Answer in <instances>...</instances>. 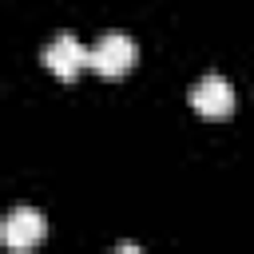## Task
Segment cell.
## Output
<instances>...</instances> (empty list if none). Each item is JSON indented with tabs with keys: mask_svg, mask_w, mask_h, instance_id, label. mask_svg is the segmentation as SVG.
<instances>
[{
	"mask_svg": "<svg viewBox=\"0 0 254 254\" xmlns=\"http://www.w3.org/2000/svg\"><path fill=\"white\" fill-rule=\"evenodd\" d=\"M44 234H48V222H44V214L32 210V206H16V210L4 218V226H0V238H4L8 250H32V246L44 242Z\"/></svg>",
	"mask_w": 254,
	"mask_h": 254,
	"instance_id": "cell-3",
	"label": "cell"
},
{
	"mask_svg": "<svg viewBox=\"0 0 254 254\" xmlns=\"http://www.w3.org/2000/svg\"><path fill=\"white\" fill-rule=\"evenodd\" d=\"M44 67L56 75V79H75L83 67H91V52L75 40V36H56L48 48H44Z\"/></svg>",
	"mask_w": 254,
	"mask_h": 254,
	"instance_id": "cell-2",
	"label": "cell"
},
{
	"mask_svg": "<svg viewBox=\"0 0 254 254\" xmlns=\"http://www.w3.org/2000/svg\"><path fill=\"white\" fill-rule=\"evenodd\" d=\"M190 107L206 119H226L234 111V87L222 75H202L190 91Z\"/></svg>",
	"mask_w": 254,
	"mask_h": 254,
	"instance_id": "cell-4",
	"label": "cell"
},
{
	"mask_svg": "<svg viewBox=\"0 0 254 254\" xmlns=\"http://www.w3.org/2000/svg\"><path fill=\"white\" fill-rule=\"evenodd\" d=\"M135 60H139V48H135V40H131L127 32H107V36H99V44L91 48V67H95L99 75H107V79L127 75V71L135 67Z\"/></svg>",
	"mask_w": 254,
	"mask_h": 254,
	"instance_id": "cell-1",
	"label": "cell"
}]
</instances>
